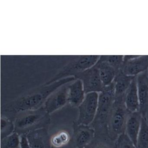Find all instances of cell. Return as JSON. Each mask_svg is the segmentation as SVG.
Masks as SVG:
<instances>
[{"mask_svg": "<svg viewBox=\"0 0 148 148\" xmlns=\"http://www.w3.org/2000/svg\"><path fill=\"white\" fill-rule=\"evenodd\" d=\"M148 55H125L121 71L126 75L137 77L148 71Z\"/></svg>", "mask_w": 148, "mask_h": 148, "instance_id": "ba28073f", "label": "cell"}, {"mask_svg": "<svg viewBox=\"0 0 148 148\" xmlns=\"http://www.w3.org/2000/svg\"><path fill=\"white\" fill-rule=\"evenodd\" d=\"M74 143L77 148H86L93 140L95 131L90 125H76L74 130Z\"/></svg>", "mask_w": 148, "mask_h": 148, "instance_id": "7c38bea8", "label": "cell"}, {"mask_svg": "<svg viewBox=\"0 0 148 148\" xmlns=\"http://www.w3.org/2000/svg\"><path fill=\"white\" fill-rule=\"evenodd\" d=\"M70 83L62 86L47 98L44 105V109L47 114L53 113L68 103Z\"/></svg>", "mask_w": 148, "mask_h": 148, "instance_id": "9c48e42d", "label": "cell"}, {"mask_svg": "<svg viewBox=\"0 0 148 148\" xmlns=\"http://www.w3.org/2000/svg\"><path fill=\"white\" fill-rule=\"evenodd\" d=\"M115 100V84L104 86L99 93L98 106L97 114L90 126L95 131V137L110 140L107 124L110 112Z\"/></svg>", "mask_w": 148, "mask_h": 148, "instance_id": "7a4b0ae2", "label": "cell"}, {"mask_svg": "<svg viewBox=\"0 0 148 148\" xmlns=\"http://www.w3.org/2000/svg\"><path fill=\"white\" fill-rule=\"evenodd\" d=\"M125 97H115L108 119V136L115 143L119 137L125 133V126L130 112L125 106Z\"/></svg>", "mask_w": 148, "mask_h": 148, "instance_id": "3957f363", "label": "cell"}, {"mask_svg": "<svg viewBox=\"0 0 148 148\" xmlns=\"http://www.w3.org/2000/svg\"><path fill=\"white\" fill-rule=\"evenodd\" d=\"M134 77L126 75L121 71L116 73L113 81L115 84V97H125Z\"/></svg>", "mask_w": 148, "mask_h": 148, "instance_id": "2e32d148", "label": "cell"}, {"mask_svg": "<svg viewBox=\"0 0 148 148\" xmlns=\"http://www.w3.org/2000/svg\"><path fill=\"white\" fill-rule=\"evenodd\" d=\"M139 102V112L143 117L146 118L148 112V73L145 72L136 77Z\"/></svg>", "mask_w": 148, "mask_h": 148, "instance_id": "8fae6325", "label": "cell"}, {"mask_svg": "<svg viewBox=\"0 0 148 148\" xmlns=\"http://www.w3.org/2000/svg\"><path fill=\"white\" fill-rule=\"evenodd\" d=\"M70 140L69 133L65 131H61L51 138L52 146L55 148H61L66 145Z\"/></svg>", "mask_w": 148, "mask_h": 148, "instance_id": "ffe728a7", "label": "cell"}, {"mask_svg": "<svg viewBox=\"0 0 148 148\" xmlns=\"http://www.w3.org/2000/svg\"><path fill=\"white\" fill-rule=\"evenodd\" d=\"M142 118L143 116L139 111L131 112L126 122L125 133L136 147Z\"/></svg>", "mask_w": 148, "mask_h": 148, "instance_id": "4fadbf2b", "label": "cell"}, {"mask_svg": "<svg viewBox=\"0 0 148 148\" xmlns=\"http://www.w3.org/2000/svg\"><path fill=\"white\" fill-rule=\"evenodd\" d=\"M23 112L17 117L14 123V132L23 135L32 130V128L40 123L48 114L45 109Z\"/></svg>", "mask_w": 148, "mask_h": 148, "instance_id": "8992f818", "label": "cell"}, {"mask_svg": "<svg viewBox=\"0 0 148 148\" xmlns=\"http://www.w3.org/2000/svg\"><path fill=\"white\" fill-rule=\"evenodd\" d=\"M100 57L98 55L76 56L61 67L52 77L47 80L44 84L49 85L66 78L75 77L95 66Z\"/></svg>", "mask_w": 148, "mask_h": 148, "instance_id": "277c9868", "label": "cell"}, {"mask_svg": "<svg viewBox=\"0 0 148 148\" xmlns=\"http://www.w3.org/2000/svg\"><path fill=\"white\" fill-rule=\"evenodd\" d=\"M14 132V123L10 119L5 117H1V139Z\"/></svg>", "mask_w": 148, "mask_h": 148, "instance_id": "7402d4cb", "label": "cell"}, {"mask_svg": "<svg viewBox=\"0 0 148 148\" xmlns=\"http://www.w3.org/2000/svg\"><path fill=\"white\" fill-rule=\"evenodd\" d=\"M86 93L83 83L79 79H75L69 84L68 103L73 107H78L84 101Z\"/></svg>", "mask_w": 148, "mask_h": 148, "instance_id": "5bb4252c", "label": "cell"}, {"mask_svg": "<svg viewBox=\"0 0 148 148\" xmlns=\"http://www.w3.org/2000/svg\"><path fill=\"white\" fill-rule=\"evenodd\" d=\"M75 77L82 81L86 94L93 92L99 93L104 87L98 69L95 65L79 73Z\"/></svg>", "mask_w": 148, "mask_h": 148, "instance_id": "52a82bcc", "label": "cell"}, {"mask_svg": "<svg viewBox=\"0 0 148 148\" xmlns=\"http://www.w3.org/2000/svg\"><path fill=\"white\" fill-rule=\"evenodd\" d=\"M114 148H136L125 133L121 135L115 142Z\"/></svg>", "mask_w": 148, "mask_h": 148, "instance_id": "cb8c5ba5", "label": "cell"}, {"mask_svg": "<svg viewBox=\"0 0 148 148\" xmlns=\"http://www.w3.org/2000/svg\"><path fill=\"white\" fill-rule=\"evenodd\" d=\"M123 55H103L100 56L99 59L107 62L115 69L117 73L121 71L123 62Z\"/></svg>", "mask_w": 148, "mask_h": 148, "instance_id": "44dd1931", "label": "cell"}, {"mask_svg": "<svg viewBox=\"0 0 148 148\" xmlns=\"http://www.w3.org/2000/svg\"><path fill=\"white\" fill-rule=\"evenodd\" d=\"M125 103L128 110L131 112L139 111V102L137 86L136 77L132 79L130 86L126 92Z\"/></svg>", "mask_w": 148, "mask_h": 148, "instance_id": "9a60e30c", "label": "cell"}, {"mask_svg": "<svg viewBox=\"0 0 148 148\" xmlns=\"http://www.w3.org/2000/svg\"><path fill=\"white\" fill-rule=\"evenodd\" d=\"M21 141L19 134L14 132L1 139V148H21Z\"/></svg>", "mask_w": 148, "mask_h": 148, "instance_id": "d6986e66", "label": "cell"}, {"mask_svg": "<svg viewBox=\"0 0 148 148\" xmlns=\"http://www.w3.org/2000/svg\"><path fill=\"white\" fill-rule=\"evenodd\" d=\"M95 66L98 69L104 86H107L113 83L116 72L112 66L107 62L100 59H99Z\"/></svg>", "mask_w": 148, "mask_h": 148, "instance_id": "e0dca14e", "label": "cell"}, {"mask_svg": "<svg viewBox=\"0 0 148 148\" xmlns=\"http://www.w3.org/2000/svg\"><path fill=\"white\" fill-rule=\"evenodd\" d=\"M115 143L111 140L95 137L91 143L86 148H114Z\"/></svg>", "mask_w": 148, "mask_h": 148, "instance_id": "603a6c76", "label": "cell"}, {"mask_svg": "<svg viewBox=\"0 0 148 148\" xmlns=\"http://www.w3.org/2000/svg\"><path fill=\"white\" fill-rule=\"evenodd\" d=\"M136 148H148V123L146 118L143 117L140 131L137 140Z\"/></svg>", "mask_w": 148, "mask_h": 148, "instance_id": "ac0fdd59", "label": "cell"}, {"mask_svg": "<svg viewBox=\"0 0 148 148\" xmlns=\"http://www.w3.org/2000/svg\"><path fill=\"white\" fill-rule=\"evenodd\" d=\"M75 79V77H69L50 84H42L10 102L7 105L5 108H8L11 111L19 112L40 109L53 92L62 86Z\"/></svg>", "mask_w": 148, "mask_h": 148, "instance_id": "6da1fadb", "label": "cell"}, {"mask_svg": "<svg viewBox=\"0 0 148 148\" xmlns=\"http://www.w3.org/2000/svg\"><path fill=\"white\" fill-rule=\"evenodd\" d=\"M21 148H32L27 142L26 134L21 135Z\"/></svg>", "mask_w": 148, "mask_h": 148, "instance_id": "d4e9b609", "label": "cell"}, {"mask_svg": "<svg viewBox=\"0 0 148 148\" xmlns=\"http://www.w3.org/2000/svg\"><path fill=\"white\" fill-rule=\"evenodd\" d=\"M99 93L90 92L86 94L84 99L78 106V125H90L94 120L98 106Z\"/></svg>", "mask_w": 148, "mask_h": 148, "instance_id": "5b68a950", "label": "cell"}, {"mask_svg": "<svg viewBox=\"0 0 148 148\" xmlns=\"http://www.w3.org/2000/svg\"><path fill=\"white\" fill-rule=\"evenodd\" d=\"M26 134L27 142L32 148H51V138L48 130L40 127L30 131Z\"/></svg>", "mask_w": 148, "mask_h": 148, "instance_id": "30bf717a", "label": "cell"}]
</instances>
